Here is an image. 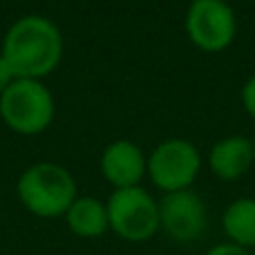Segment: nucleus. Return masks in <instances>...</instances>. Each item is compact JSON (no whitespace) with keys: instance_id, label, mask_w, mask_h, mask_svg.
Wrapping results in <instances>:
<instances>
[{"instance_id":"obj_8","label":"nucleus","mask_w":255,"mask_h":255,"mask_svg":"<svg viewBox=\"0 0 255 255\" xmlns=\"http://www.w3.org/2000/svg\"><path fill=\"white\" fill-rule=\"evenodd\" d=\"M148 172V157L130 139H117L101 154V175L108 184L119 188L139 186Z\"/></svg>"},{"instance_id":"obj_13","label":"nucleus","mask_w":255,"mask_h":255,"mask_svg":"<svg viewBox=\"0 0 255 255\" xmlns=\"http://www.w3.org/2000/svg\"><path fill=\"white\" fill-rule=\"evenodd\" d=\"M204 255H253V253L249 251V249H242L233 242H226V244H217V247H213L211 251H206Z\"/></svg>"},{"instance_id":"obj_9","label":"nucleus","mask_w":255,"mask_h":255,"mask_svg":"<svg viewBox=\"0 0 255 255\" xmlns=\"http://www.w3.org/2000/svg\"><path fill=\"white\" fill-rule=\"evenodd\" d=\"M253 166V139L244 134H231L220 139L208 152V168L224 181H235Z\"/></svg>"},{"instance_id":"obj_16","label":"nucleus","mask_w":255,"mask_h":255,"mask_svg":"<svg viewBox=\"0 0 255 255\" xmlns=\"http://www.w3.org/2000/svg\"><path fill=\"white\" fill-rule=\"evenodd\" d=\"M190 2H195V0H190Z\"/></svg>"},{"instance_id":"obj_10","label":"nucleus","mask_w":255,"mask_h":255,"mask_svg":"<svg viewBox=\"0 0 255 255\" xmlns=\"http://www.w3.org/2000/svg\"><path fill=\"white\" fill-rule=\"evenodd\" d=\"M65 222L79 238H101L110 229L106 204L94 197H76L65 213Z\"/></svg>"},{"instance_id":"obj_17","label":"nucleus","mask_w":255,"mask_h":255,"mask_svg":"<svg viewBox=\"0 0 255 255\" xmlns=\"http://www.w3.org/2000/svg\"><path fill=\"white\" fill-rule=\"evenodd\" d=\"M253 255H255V253H253Z\"/></svg>"},{"instance_id":"obj_3","label":"nucleus","mask_w":255,"mask_h":255,"mask_svg":"<svg viewBox=\"0 0 255 255\" xmlns=\"http://www.w3.org/2000/svg\"><path fill=\"white\" fill-rule=\"evenodd\" d=\"M56 115V103L43 81L16 79L0 94V119L18 134H40Z\"/></svg>"},{"instance_id":"obj_5","label":"nucleus","mask_w":255,"mask_h":255,"mask_svg":"<svg viewBox=\"0 0 255 255\" xmlns=\"http://www.w3.org/2000/svg\"><path fill=\"white\" fill-rule=\"evenodd\" d=\"M202 170V157L193 141L163 139L148 154V177L163 193H177L193 186Z\"/></svg>"},{"instance_id":"obj_12","label":"nucleus","mask_w":255,"mask_h":255,"mask_svg":"<svg viewBox=\"0 0 255 255\" xmlns=\"http://www.w3.org/2000/svg\"><path fill=\"white\" fill-rule=\"evenodd\" d=\"M242 106L249 112V117L255 119V74L242 85Z\"/></svg>"},{"instance_id":"obj_6","label":"nucleus","mask_w":255,"mask_h":255,"mask_svg":"<svg viewBox=\"0 0 255 255\" xmlns=\"http://www.w3.org/2000/svg\"><path fill=\"white\" fill-rule=\"evenodd\" d=\"M186 31L202 52H224L238 34L233 7L226 0H195L186 13Z\"/></svg>"},{"instance_id":"obj_14","label":"nucleus","mask_w":255,"mask_h":255,"mask_svg":"<svg viewBox=\"0 0 255 255\" xmlns=\"http://www.w3.org/2000/svg\"><path fill=\"white\" fill-rule=\"evenodd\" d=\"M13 81H16V74H13V70L9 67V63L4 61V56L0 54V94H2Z\"/></svg>"},{"instance_id":"obj_11","label":"nucleus","mask_w":255,"mask_h":255,"mask_svg":"<svg viewBox=\"0 0 255 255\" xmlns=\"http://www.w3.org/2000/svg\"><path fill=\"white\" fill-rule=\"evenodd\" d=\"M224 233L231 238V242L242 249L255 247V199L240 197L226 206L222 215Z\"/></svg>"},{"instance_id":"obj_15","label":"nucleus","mask_w":255,"mask_h":255,"mask_svg":"<svg viewBox=\"0 0 255 255\" xmlns=\"http://www.w3.org/2000/svg\"><path fill=\"white\" fill-rule=\"evenodd\" d=\"M253 163H255V139H253Z\"/></svg>"},{"instance_id":"obj_7","label":"nucleus","mask_w":255,"mask_h":255,"mask_svg":"<svg viewBox=\"0 0 255 255\" xmlns=\"http://www.w3.org/2000/svg\"><path fill=\"white\" fill-rule=\"evenodd\" d=\"M208 226L206 204L195 190L166 193L159 202V229H163L175 242H195Z\"/></svg>"},{"instance_id":"obj_4","label":"nucleus","mask_w":255,"mask_h":255,"mask_svg":"<svg viewBox=\"0 0 255 255\" xmlns=\"http://www.w3.org/2000/svg\"><path fill=\"white\" fill-rule=\"evenodd\" d=\"M106 208L110 229L128 242H145L159 231V202L141 186L115 190Z\"/></svg>"},{"instance_id":"obj_1","label":"nucleus","mask_w":255,"mask_h":255,"mask_svg":"<svg viewBox=\"0 0 255 255\" xmlns=\"http://www.w3.org/2000/svg\"><path fill=\"white\" fill-rule=\"evenodd\" d=\"M0 54L16 79L43 81L63 58V36L56 22L40 13H27L11 22L2 38Z\"/></svg>"},{"instance_id":"obj_2","label":"nucleus","mask_w":255,"mask_h":255,"mask_svg":"<svg viewBox=\"0 0 255 255\" xmlns=\"http://www.w3.org/2000/svg\"><path fill=\"white\" fill-rule=\"evenodd\" d=\"M16 193L20 204L36 217H61L70 211L76 195V181L67 168L54 161H40L22 170Z\"/></svg>"}]
</instances>
